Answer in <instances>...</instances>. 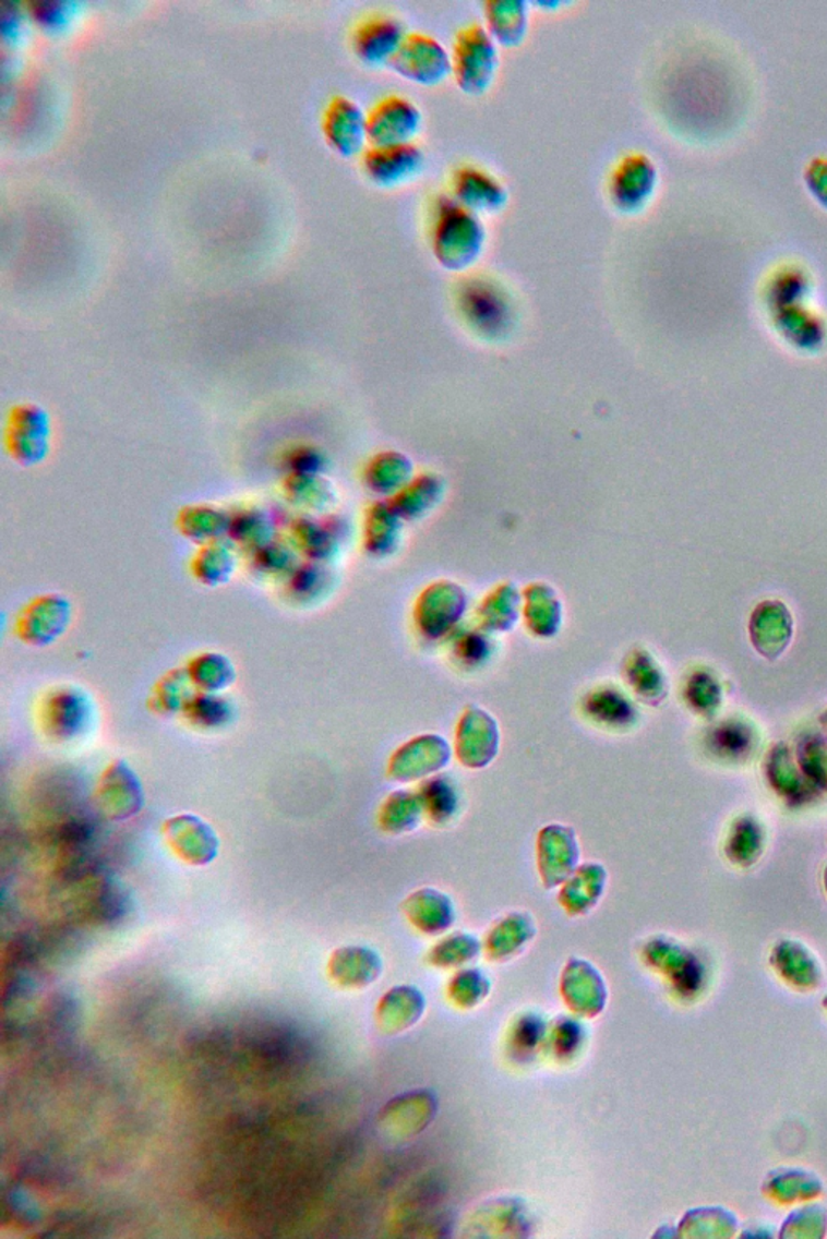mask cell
<instances>
[{
    "instance_id": "obj_11",
    "label": "cell",
    "mask_w": 827,
    "mask_h": 1239,
    "mask_svg": "<svg viewBox=\"0 0 827 1239\" xmlns=\"http://www.w3.org/2000/svg\"><path fill=\"white\" fill-rule=\"evenodd\" d=\"M96 799L109 820H128L144 807L143 783L124 760H113L100 774Z\"/></svg>"
},
{
    "instance_id": "obj_5",
    "label": "cell",
    "mask_w": 827,
    "mask_h": 1239,
    "mask_svg": "<svg viewBox=\"0 0 827 1239\" xmlns=\"http://www.w3.org/2000/svg\"><path fill=\"white\" fill-rule=\"evenodd\" d=\"M389 69L420 86H439L453 76L452 52L433 36L408 33Z\"/></svg>"
},
{
    "instance_id": "obj_9",
    "label": "cell",
    "mask_w": 827,
    "mask_h": 1239,
    "mask_svg": "<svg viewBox=\"0 0 827 1239\" xmlns=\"http://www.w3.org/2000/svg\"><path fill=\"white\" fill-rule=\"evenodd\" d=\"M322 131L328 146L341 157L364 153L368 137V113L346 96H333L322 116Z\"/></svg>"
},
{
    "instance_id": "obj_15",
    "label": "cell",
    "mask_w": 827,
    "mask_h": 1239,
    "mask_svg": "<svg viewBox=\"0 0 827 1239\" xmlns=\"http://www.w3.org/2000/svg\"><path fill=\"white\" fill-rule=\"evenodd\" d=\"M26 13L43 33L59 38L75 28L83 5L73 0H35L26 5Z\"/></svg>"
},
{
    "instance_id": "obj_7",
    "label": "cell",
    "mask_w": 827,
    "mask_h": 1239,
    "mask_svg": "<svg viewBox=\"0 0 827 1239\" xmlns=\"http://www.w3.org/2000/svg\"><path fill=\"white\" fill-rule=\"evenodd\" d=\"M406 36L405 23L398 16L375 12L356 23L349 40L359 62L368 67H383L389 65Z\"/></svg>"
},
{
    "instance_id": "obj_16",
    "label": "cell",
    "mask_w": 827,
    "mask_h": 1239,
    "mask_svg": "<svg viewBox=\"0 0 827 1239\" xmlns=\"http://www.w3.org/2000/svg\"><path fill=\"white\" fill-rule=\"evenodd\" d=\"M191 685L197 691L220 693L235 682V666L225 655L201 654L191 660L187 666Z\"/></svg>"
},
{
    "instance_id": "obj_6",
    "label": "cell",
    "mask_w": 827,
    "mask_h": 1239,
    "mask_svg": "<svg viewBox=\"0 0 827 1239\" xmlns=\"http://www.w3.org/2000/svg\"><path fill=\"white\" fill-rule=\"evenodd\" d=\"M422 110L409 97L388 94L376 100L368 112V137L371 146H396L413 143L422 128Z\"/></svg>"
},
{
    "instance_id": "obj_20",
    "label": "cell",
    "mask_w": 827,
    "mask_h": 1239,
    "mask_svg": "<svg viewBox=\"0 0 827 1239\" xmlns=\"http://www.w3.org/2000/svg\"><path fill=\"white\" fill-rule=\"evenodd\" d=\"M806 187L827 207V158L816 157L805 170Z\"/></svg>"
},
{
    "instance_id": "obj_18",
    "label": "cell",
    "mask_w": 827,
    "mask_h": 1239,
    "mask_svg": "<svg viewBox=\"0 0 827 1239\" xmlns=\"http://www.w3.org/2000/svg\"><path fill=\"white\" fill-rule=\"evenodd\" d=\"M190 676L187 669L171 670L156 686L149 699V709L159 715H175L183 710L184 703L190 699Z\"/></svg>"
},
{
    "instance_id": "obj_1",
    "label": "cell",
    "mask_w": 827,
    "mask_h": 1239,
    "mask_svg": "<svg viewBox=\"0 0 827 1239\" xmlns=\"http://www.w3.org/2000/svg\"><path fill=\"white\" fill-rule=\"evenodd\" d=\"M430 251L446 272H467L486 251L487 228L480 215L452 195H440L430 221Z\"/></svg>"
},
{
    "instance_id": "obj_2",
    "label": "cell",
    "mask_w": 827,
    "mask_h": 1239,
    "mask_svg": "<svg viewBox=\"0 0 827 1239\" xmlns=\"http://www.w3.org/2000/svg\"><path fill=\"white\" fill-rule=\"evenodd\" d=\"M453 76L467 96H486L500 70V52L495 39L480 23L457 29L452 47Z\"/></svg>"
},
{
    "instance_id": "obj_12",
    "label": "cell",
    "mask_w": 827,
    "mask_h": 1239,
    "mask_svg": "<svg viewBox=\"0 0 827 1239\" xmlns=\"http://www.w3.org/2000/svg\"><path fill=\"white\" fill-rule=\"evenodd\" d=\"M163 834L171 852L191 865L208 864L217 857L220 847L214 828L193 814L167 818L163 825Z\"/></svg>"
},
{
    "instance_id": "obj_4",
    "label": "cell",
    "mask_w": 827,
    "mask_h": 1239,
    "mask_svg": "<svg viewBox=\"0 0 827 1239\" xmlns=\"http://www.w3.org/2000/svg\"><path fill=\"white\" fill-rule=\"evenodd\" d=\"M658 181L657 164L647 154H624L608 177V197L620 214L637 215L650 204Z\"/></svg>"
},
{
    "instance_id": "obj_10",
    "label": "cell",
    "mask_w": 827,
    "mask_h": 1239,
    "mask_svg": "<svg viewBox=\"0 0 827 1239\" xmlns=\"http://www.w3.org/2000/svg\"><path fill=\"white\" fill-rule=\"evenodd\" d=\"M450 188H452L450 195L456 202L480 217L500 214L510 202V190L506 184L495 175L477 165L457 167L453 171Z\"/></svg>"
},
{
    "instance_id": "obj_14",
    "label": "cell",
    "mask_w": 827,
    "mask_h": 1239,
    "mask_svg": "<svg viewBox=\"0 0 827 1239\" xmlns=\"http://www.w3.org/2000/svg\"><path fill=\"white\" fill-rule=\"evenodd\" d=\"M486 28L498 46L519 47L530 26V5L524 0H489L483 3Z\"/></svg>"
},
{
    "instance_id": "obj_19",
    "label": "cell",
    "mask_w": 827,
    "mask_h": 1239,
    "mask_svg": "<svg viewBox=\"0 0 827 1239\" xmlns=\"http://www.w3.org/2000/svg\"><path fill=\"white\" fill-rule=\"evenodd\" d=\"M28 19L26 9L23 10L19 3H2V7H0V36H2L3 43L12 47L22 44L26 35V20Z\"/></svg>"
},
{
    "instance_id": "obj_3",
    "label": "cell",
    "mask_w": 827,
    "mask_h": 1239,
    "mask_svg": "<svg viewBox=\"0 0 827 1239\" xmlns=\"http://www.w3.org/2000/svg\"><path fill=\"white\" fill-rule=\"evenodd\" d=\"M38 719L44 736L53 743H75L91 732L94 723L93 699L76 686H59L43 697Z\"/></svg>"
},
{
    "instance_id": "obj_8",
    "label": "cell",
    "mask_w": 827,
    "mask_h": 1239,
    "mask_svg": "<svg viewBox=\"0 0 827 1239\" xmlns=\"http://www.w3.org/2000/svg\"><path fill=\"white\" fill-rule=\"evenodd\" d=\"M365 178L379 188H398L416 180L426 168V153L416 143L369 146L361 154Z\"/></svg>"
},
{
    "instance_id": "obj_13",
    "label": "cell",
    "mask_w": 827,
    "mask_h": 1239,
    "mask_svg": "<svg viewBox=\"0 0 827 1239\" xmlns=\"http://www.w3.org/2000/svg\"><path fill=\"white\" fill-rule=\"evenodd\" d=\"M70 604L59 596H46L25 609L19 618V636L33 646L56 641L70 622Z\"/></svg>"
},
{
    "instance_id": "obj_17",
    "label": "cell",
    "mask_w": 827,
    "mask_h": 1239,
    "mask_svg": "<svg viewBox=\"0 0 827 1239\" xmlns=\"http://www.w3.org/2000/svg\"><path fill=\"white\" fill-rule=\"evenodd\" d=\"M181 713L197 729H220L233 719V706L217 693L197 691L190 696Z\"/></svg>"
}]
</instances>
